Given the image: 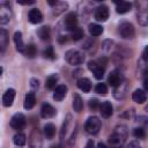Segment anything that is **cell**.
<instances>
[{
    "label": "cell",
    "mask_w": 148,
    "mask_h": 148,
    "mask_svg": "<svg viewBox=\"0 0 148 148\" xmlns=\"http://www.w3.org/2000/svg\"><path fill=\"white\" fill-rule=\"evenodd\" d=\"M126 136H127L126 126L120 125V126L116 127L114 132L109 136L108 141H109V143H110L112 147H114V148H119V147H121V146L125 143Z\"/></svg>",
    "instance_id": "1"
},
{
    "label": "cell",
    "mask_w": 148,
    "mask_h": 148,
    "mask_svg": "<svg viewBox=\"0 0 148 148\" xmlns=\"http://www.w3.org/2000/svg\"><path fill=\"white\" fill-rule=\"evenodd\" d=\"M135 5L138 7L136 18L139 24L147 27L148 25V1H136Z\"/></svg>",
    "instance_id": "2"
},
{
    "label": "cell",
    "mask_w": 148,
    "mask_h": 148,
    "mask_svg": "<svg viewBox=\"0 0 148 148\" xmlns=\"http://www.w3.org/2000/svg\"><path fill=\"white\" fill-rule=\"evenodd\" d=\"M65 59L71 65H80L84 61V54L77 50H68L65 54Z\"/></svg>",
    "instance_id": "3"
},
{
    "label": "cell",
    "mask_w": 148,
    "mask_h": 148,
    "mask_svg": "<svg viewBox=\"0 0 148 148\" xmlns=\"http://www.w3.org/2000/svg\"><path fill=\"white\" fill-rule=\"evenodd\" d=\"M101 127H102V123H101L99 118L96 116L89 117L84 125V128L89 134H97L99 132Z\"/></svg>",
    "instance_id": "4"
},
{
    "label": "cell",
    "mask_w": 148,
    "mask_h": 148,
    "mask_svg": "<svg viewBox=\"0 0 148 148\" xmlns=\"http://www.w3.org/2000/svg\"><path fill=\"white\" fill-rule=\"evenodd\" d=\"M119 34L123 38L125 39H131L134 37V34H135V30H134V27L132 23L130 22H121L119 24Z\"/></svg>",
    "instance_id": "5"
},
{
    "label": "cell",
    "mask_w": 148,
    "mask_h": 148,
    "mask_svg": "<svg viewBox=\"0 0 148 148\" xmlns=\"http://www.w3.org/2000/svg\"><path fill=\"white\" fill-rule=\"evenodd\" d=\"M27 125V119L23 113H15L10 119V127L16 131H22Z\"/></svg>",
    "instance_id": "6"
},
{
    "label": "cell",
    "mask_w": 148,
    "mask_h": 148,
    "mask_svg": "<svg viewBox=\"0 0 148 148\" xmlns=\"http://www.w3.org/2000/svg\"><path fill=\"white\" fill-rule=\"evenodd\" d=\"M42 133L39 132V130L34 128L29 139V148H42Z\"/></svg>",
    "instance_id": "7"
},
{
    "label": "cell",
    "mask_w": 148,
    "mask_h": 148,
    "mask_svg": "<svg viewBox=\"0 0 148 148\" xmlns=\"http://www.w3.org/2000/svg\"><path fill=\"white\" fill-rule=\"evenodd\" d=\"M88 68L94 73V76H95L97 80L103 79L105 69H104V67H103L102 65H99L97 61H95V60H90V61L88 62Z\"/></svg>",
    "instance_id": "8"
},
{
    "label": "cell",
    "mask_w": 148,
    "mask_h": 148,
    "mask_svg": "<svg viewBox=\"0 0 148 148\" xmlns=\"http://www.w3.org/2000/svg\"><path fill=\"white\" fill-rule=\"evenodd\" d=\"M124 81V77H123V74L120 73V71L118 69H114L112 71L110 74H109V77H108V83L114 88H117L121 82Z\"/></svg>",
    "instance_id": "9"
},
{
    "label": "cell",
    "mask_w": 148,
    "mask_h": 148,
    "mask_svg": "<svg viewBox=\"0 0 148 148\" xmlns=\"http://www.w3.org/2000/svg\"><path fill=\"white\" fill-rule=\"evenodd\" d=\"M94 16H95L96 21H98V22H104V21H106L108 17H109V8H108L106 6H104V5L97 7L96 10H95Z\"/></svg>",
    "instance_id": "10"
},
{
    "label": "cell",
    "mask_w": 148,
    "mask_h": 148,
    "mask_svg": "<svg viewBox=\"0 0 148 148\" xmlns=\"http://www.w3.org/2000/svg\"><path fill=\"white\" fill-rule=\"evenodd\" d=\"M10 17H12L10 8L8 6H6L5 2H1V6H0V23L1 24L8 23Z\"/></svg>",
    "instance_id": "11"
},
{
    "label": "cell",
    "mask_w": 148,
    "mask_h": 148,
    "mask_svg": "<svg viewBox=\"0 0 148 148\" xmlns=\"http://www.w3.org/2000/svg\"><path fill=\"white\" fill-rule=\"evenodd\" d=\"M28 18L31 23L37 24L43 21V14L38 8H32V9H30V12L28 14Z\"/></svg>",
    "instance_id": "12"
},
{
    "label": "cell",
    "mask_w": 148,
    "mask_h": 148,
    "mask_svg": "<svg viewBox=\"0 0 148 148\" xmlns=\"http://www.w3.org/2000/svg\"><path fill=\"white\" fill-rule=\"evenodd\" d=\"M14 98H15V90L13 88L7 89L6 92L2 95V104H3V106H6V108L12 106V104L14 102Z\"/></svg>",
    "instance_id": "13"
},
{
    "label": "cell",
    "mask_w": 148,
    "mask_h": 148,
    "mask_svg": "<svg viewBox=\"0 0 148 148\" xmlns=\"http://www.w3.org/2000/svg\"><path fill=\"white\" fill-rule=\"evenodd\" d=\"M65 25H66V29L68 30H74L75 28H77V16L75 13H69L66 18H65Z\"/></svg>",
    "instance_id": "14"
},
{
    "label": "cell",
    "mask_w": 148,
    "mask_h": 148,
    "mask_svg": "<svg viewBox=\"0 0 148 148\" xmlns=\"http://www.w3.org/2000/svg\"><path fill=\"white\" fill-rule=\"evenodd\" d=\"M67 90H68L67 86H65V84H60V86H58V87L54 89V92H53V99L57 101V102L62 101V99L65 98L66 94H67Z\"/></svg>",
    "instance_id": "15"
},
{
    "label": "cell",
    "mask_w": 148,
    "mask_h": 148,
    "mask_svg": "<svg viewBox=\"0 0 148 148\" xmlns=\"http://www.w3.org/2000/svg\"><path fill=\"white\" fill-rule=\"evenodd\" d=\"M56 109L49 104V103H44L42 105V109H40V116L43 118H52L54 114H56Z\"/></svg>",
    "instance_id": "16"
},
{
    "label": "cell",
    "mask_w": 148,
    "mask_h": 148,
    "mask_svg": "<svg viewBox=\"0 0 148 148\" xmlns=\"http://www.w3.org/2000/svg\"><path fill=\"white\" fill-rule=\"evenodd\" d=\"M99 112L102 114V117L104 118H109L112 116V112H113V108H112V104L110 102H103L101 105H99Z\"/></svg>",
    "instance_id": "17"
},
{
    "label": "cell",
    "mask_w": 148,
    "mask_h": 148,
    "mask_svg": "<svg viewBox=\"0 0 148 148\" xmlns=\"http://www.w3.org/2000/svg\"><path fill=\"white\" fill-rule=\"evenodd\" d=\"M14 43H15L16 50H17L18 52H22V53H23L27 45H24L23 39H22V34H21L20 31H16V32L14 34Z\"/></svg>",
    "instance_id": "18"
},
{
    "label": "cell",
    "mask_w": 148,
    "mask_h": 148,
    "mask_svg": "<svg viewBox=\"0 0 148 148\" xmlns=\"http://www.w3.org/2000/svg\"><path fill=\"white\" fill-rule=\"evenodd\" d=\"M77 88L83 92H89L91 90V82L87 77H81L77 80Z\"/></svg>",
    "instance_id": "19"
},
{
    "label": "cell",
    "mask_w": 148,
    "mask_h": 148,
    "mask_svg": "<svg viewBox=\"0 0 148 148\" xmlns=\"http://www.w3.org/2000/svg\"><path fill=\"white\" fill-rule=\"evenodd\" d=\"M132 98H133V101H134L135 103H138V104H143V103L147 101V95H146V92H145L143 90L136 89V90L132 94Z\"/></svg>",
    "instance_id": "20"
},
{
    "label": "cell",
    "mask_w": 148,
    "mask_h": 148,
    "mask_svg": "<svg viewBox=\"0 0 148 148\" xmlns=\"http://www.w3.org/2000/svg\"><path fill=\"white\" fill-rule=\"evenodd\" d=\"M36 104V97H35V94L34 92H28L24 97V103H23V106L25 110H30L34 108V105Z\"/></svg>",
    "instance_id": "21"
},
{
    "label": "cell",
    "mask_w": 148,
    "mask_h": 148,
    "mask_svg": "<svg viewBox=\"0 0 148 148\" xmlns=\"http://www.w3.org/2000/svg\"><path fill=\"white\" fill-rule=\"evenodd\" d=\"M131 7H132V3L127 2V1L116 2V9H117V13L118 14H125V13L130 12L131 10Z\"/></svg>",
    "instance_id": "22"
},
{
    "label": "cell",
    "mask_w": 148,
    "mask_h": 148,
    "mask_svg": "<svg viewBox=\"0 0 148 148\" xmlns=\"http://www.w3.org/2000/svg\"><path fill=\"white\" fill-rule=\"evenodd\" d=\"M37 35H38L39 38L43 39V40H50V38H51V30H50V27L44 25V27L39 28L38 31H37Z\"/></svg>",
    "instance_id": "23"
},
{
    "label": "cell",
    "mask_w": 148,
    "mask_h": 148,
    "mask_svg": "<svg viewBox=\"0 0 148 148\" xmlns=\"http://www.w3.org/2000/svg\"><path fill=\"white\" fill-rule=\"evenodd\" d=\"M56 126L53 125V124H51V123H49V124H46L45 126H44V135H45V138L47 139V140H51V139H53V136L56 135Z\"/></svg>",
    "instance_id": "24"
},
{
    "label": "cell",
    "mask_w": 148,
    "mask_h": 148,
    "mask_svg": "<svg viewBox=\"0 0 148 148\" xmlns=\"http://www.w3.org/2000/svg\"><path fill=\"white\" fill-rule=\"evenodd\" d=\"M73 109L75 112H80L83 108V102H82V98L79 94H74L73 95Z\"/></svg>",
    "instance_id": "25"
},
{
    "label": "cell",
    "mask_w": 148,
    "mask_h": 148,
    "mask_svg": "<svg viewBox=\"0 0 148 148\" xmlns=\"http://www.w3.org/2000/svg\"><path fill=\"white\" fill-rule=\"evenodd\" d=\"M126 89H127L126 82L123 81V82L116 88V90H114V97H116V98H124L125 95H126V92H125Z\"/></svg>",
    "instance_id": "26"
},
{
    "label": "cell",
    "mask_w": 148,
    "mask_h": 148,
    "mask_svg": "<svg viewBox=\"0 0 148 148\" xmlns=\"http://www.w3.org/2000/svg\"><path fill=\"white\" fill-rule=\"evenodd\" d=\"M13 142L17 146V147H23L24 145H25V142H27V136L23 134V133H16L15 135H14V138H13Z\"/></svg>",
    "instance_id": "27"
},
{
    "label": "cell",
    "mask_w": 148,
    "mask_h": 148,
    "mask_svg": "<svg viewBox=\"0 0 148 148\" xmlns=\"http://www.w3.org/2000/svg\"><path fill=\"white\" fill-rule=\"evenodd\" d=\"M57 82H58V75H56V74L50 75V76L46 79V81H45V87H46V89L52 90V89L57 88V87H56Z\"/></svg>",
    "instance_id": "28"
},
{
    "label": "cell",
    "mask_w": 148,
    "mask_h": 148,
    "mask_svg": "<svg viewBox=\"0 0 148 148\" xmlns=\"http://www.w3.org/2000/svg\"><path fill=\"white\" fill-rule=\"evenodd\" d=\"M7 40H8L7 31L5 29H1L0 30V50H1V53H3L6 47H7Z\"/></svg>",
    "instance_id": "29"
},
{
    "label": "cell",
    "mask_w": 148,
    "mask_h": 148,
    "mask_svg": "<svg viewBox=\"0 0 148 148\" xmlns=\"http://www.w3.org/2000/svg\"><path fill=\"white\" fill-rule=\"evenodd\" d=\"M89 32L91 36H99L103 32V27L97 23H91L89 24Z\"/></svg>",
    "instance_id": "30"
},
{
    "label": "cell",
    "mask_w": 148,
    "mask_h": 148,
    "mask_svg": "<svg viewBox=\"0 0 148 148\" xmlns=\"http://www.w3.org/2000/svg\"><path fill=\"white\" fill-rule=\"evenodd\" d=\"M24 56L28 57V58H34L36 54H37V49L34 44H29L25 46V50H24Z\"/></svg>",
    "instance_id": "31"
},
{
    "label": "cell",
    "mask_w": 148,
    "mask_h": 148,
    "mask_svg": "<svg viewBox=\"0 0 148 148\" xmlns=\"http://www.w3.org/2000/svg\"><path fill=\"white\" fill-rule=\"evenodd\" d=\"M71 36H72V38L74 40H80L81 38L84 37V32H83V30L81 28H75L74 30L71 31Z\"/></svg>",
    "instance_id": "32"
},
{
    "label": "cell",
    "mask_w": 148,
    "mask_h": 148,
    "mask_svg": "<svg viewBox=\"0 0 148 148\" xmlns=\"http://www.w3.org/2000/svg\"><path fill=\"white\" fill-rule=\"evenodd\" d=\"M43 56L47 59H54L56 58V54H54V50L52 46H47L44 51H43Z\"/></svg>",
    "instance_id": "33"
},
{
    "label": "cell",
    "mask_w": 148,
    "mask_h": 148,
    "mask_svg": "<svg viewBox=\"0 0 148 148\" xmlns=\"http://www.w3.org/2000/svg\"><path fill=\"white\" fill-rule=\"evenodd\" d=\"M95 91L98 92V94H102V95H105L108 92V87L105 83H97L96 87H95Z\"/></svg>",
    "instance_id": "34"
},
{
    "label": "cell",
    "mask_w": 148,
    "mask_h": 148,
    "mask_svg": "<svg viewBox=\"0 0 148 148\" xmlns=\"http://www.w3.org/2000/svg\"><path fill=\"white\" fill-rule=\"evenodd\" d=\"M133 135H134L136 139H143V138L146 136V132H145V130H143L142 127H136V128H134V131H133Z\"/></svg>",
    "instance_id": "35"
},
{
    "label": "cell",
    "mask_w": 148,
    "mask_h": 148,
    "mask_svg": "<svg viewBox=\"0 0 148 148\" xmlns=\"http://www.w3.org/2000/svg\"><path fill=\"white\" fill-rule=\"evenodd\" d=\"M99 105H101V104H99L98 99H96V98H91V99L89 101V108H90L91 110H96Z\"/></svg>",
    "instance_id": "36"
},
{
    "label": "cell",
    "mask_w": 148,
    "mask_h": 148,
    "mask_svg": "<svg viewBox=\"0 0 148 148\" xmlns=\"http://www.w3.org/2000/svg\"><path fill=\"white\" fill-rule=\"evenodd\" d=\"M30 87L32 88L34 91L37 90V89L39 88V81H38L37 79H31V80H30Z\"/></svg>",
    "instance_id": "37"
},
{
    "label": "cell",
    "mask_w": 148,
    "mask_h": 148,
    "mask_svg": "<svg viewBox=\"0 0 148 148\" xmlns=\"http://www.w3.org/2000/svg\"><path fill=\"white\" fill-rule=\"evenodd\" d=\"M126 148H141V147H140V145H139L138 141H131V142L126 146Z\"/></svg>",
    "instance_id": "38"
},
{
    "label": "cell",
    "mask_w": 148,
    "mask_h": 148,
    "mask_svg": "<svg viewBox=\"0 0 148 148\" xmlns=\"http://www.w3.org/2000/svg\"><path fill=\"white\" fill-rule=\"evenodd\" d=\"M142 57H143V59H145V60H147V61H148V45H147V46L143 49Z\"/></svg>",
    "instance_id": "39"
},
{
    "label": "cell",
    "mask_w": 148,
    "mask_h": 148,
    "mask_svg": "<svg viewBox=\"0 0 148 148\" xmlns=\"http://www.w3.org/2000/svg\"><path fill=\"white\" fill-rule=\"evenodd\" d=\"M84 148H94V141H92V140H89V141L87 142V145H86Z\"/></svg>",
    "instance_id": "40"
},
{
    "label": "cell",
    "mask_w": 148,
    "mask_h": 148,
    "mask_svg": "<svg viewBox=\"0 0 148 148\" xmlns=\"http://www.w3.org/2000/svg\"><path fill=\"white\" fill-rule=\"evenodd\" d=\"M143 88H145L146 91H148V77H146L145 81H143Z\"/></svg>",
    "instance_id": "41"
},
{
    "label": "cell",
    "mask_w": 148,
    "mask_h": 148,
    "mask_svg": "<svg viewBox=\"0 0 148 148\" xmlns=\"http://www.w3.org/2000/svg\"><path fill=\"white\" fill-rule=\"evenodd\" d=\"M97 148H108V147H106V146H105L103 142H99V143L97 145Z\"/></svg>",
    "instance_id": "42"
},
{
    "label": "cell",
    "mask_w": 148,
    "mask_h": 148,
    "mask_svg": "<svg viewBox=\"0 0 148 148\" xmlns=\"http://www.w3.org/2000/svg\"><path fill=\"white\" fill-rule=\"evenodd\" d=\"M59 42H60V43L66 42V36H65V37H64V36H60V37H59Z\"/></svg>",
    "instance_id": "43"
},
{
    "label": "cell",
    "mask_w": 148,
    "mask_h": 148,
    "mask_svg": "<svg viewBox=\"0 0 148 148\" xmlns=\"http://www.w3.org/2000/svg\"><path fill=\"white\" fill-rule=\"evenodd\" d=\"M146 111H147V112H148V105H147V106H146Z\"/></svg>",
    "instance_id": "44"
}]
</instances>
